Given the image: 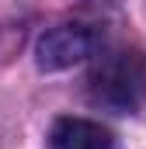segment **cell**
Returning <instances> with one entry per match:
<instances>
[{
  "label": "cell",
  "instance_id": "1",
  "mask_svg": "<svg viewBox=\"0 0 146 149\" xmlns=\"http://www.w3.org/2000/svg\"><path fill=\"white\" fill-rule=\"evenodd\" d=\"M91 97L115 114H132L146 104V56L139 49H108L91 66Z\"/></svg>",
  "mask_w": 146,
  "mask_h": 149
},
{
  "label": "cell",
  "instance_id": "2",
  "mask_svg": "<svg viewBox=\"0 0 146 149\" xmlns=\"http://www.w3.org/2000/svg\"><path fill=\"white\" fill-rule=\"evenodd\" d=\"M94 52V31L84 24H56L35 45V63L45 73H59L70 70L77 63H84Z\"/></svg>",
  "mask_w": 146,
  "mask_h": 149
},
{
  "label": "cell",
  "instance_id": "3",
  "mask_svg": "<svg viewBox=\"0 0 146 149\" xmlns=\"http://www.w3.org/2000/svg\"><path fill=\"white\" fill-rule=\"evenodd\" d=\"M52 149H115V135L87 118H59L49 132Z\"/></svg>",
  "mask_w": 146,
  "mask_h": 149
}]
</instances>
